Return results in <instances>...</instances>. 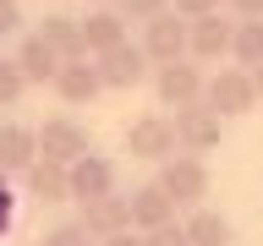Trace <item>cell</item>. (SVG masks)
<instances>
[{"label":"cell","mask_w":263,"mask_h":246,"mask_svg":"<svg viewBox=\"0 0 263 246\" xmlns=\"http://www.w3.org/2000/svg\"><path fill=\"white\" fill-rule=\"evenodd\" d=\"M176 208H197L203 197H209V170H203V159H186V153H176V159H164L159 180H154Z\"/></svg>","instance_id":"6da1fadb"},{"label":"cell","mask_w":263,"mask_h":246,"mask_svg":"<svg viewBox=\"0 0 263 246\" xmlns=\"http://www.w3.org/2000/svg\"><path fill=\"white\" fill-rule=\"evenodd\" d=\"M33 148L44 153V164H77L82 153H93V142H88V131L77 126V120H66V115H55V120H44V131H33Z\"/></svg>","instance_id":"7a4b0ae2"},{"label":"cell","mask_w":263,"mask_h":246,"mask_svg":"<svg viewBox=\"0 0 263 246\" xmlns=\"http://www.w3.org/2000/svg\"><path fill=\"white\" fill-rule=\"evenodd\" d=\"M176 148H186V159H197V153H209V148H219V115L197 98V104H181L176 110Z\"/></svg>","instance_id":"3957f363"},{"label":"cell","mask_w":263,"mask_h":246,"mask_svg":"<svg viewBox=\"0 0 263 246\" xmlns=\"http://www.w3.org/2000/svg\"><path fill=\"white\" fill-rule=\"evenodd\" d=\"M66 192L77 202H93V197H110L115 192V164L99 159V153H82L77 164H66Z\"/></svg>","instance_id":"277c9868"},{"label":"cell","mask_w":263,"mask_h":246,"mask_svg":"<svg viewBox=\"0 0 263 246\" xmlns=\"http://www.w3.org/2000/svg\"><path fill=\"white\" fill-rule=\"evenodd\" d=\"M203 104H209L214 115H247L258 104L252 77H247V71H219L214 82H203Z\"/></svg>","instance_id":"5b68a950"},{"label":"cell","mask_w":263,"mask_h":246,"mask_svg":"<svg viewBox=\"0 0 263 246\" xmlns=\"http://www.w3.org/2000/svg\"><path fill=\"white\" fill-rule=\"evenodd\" d=\"M126 153H132V159H154V164L176 159V126H170L164 115H148V120H137V126L126 131Z\"/></svg>","instance_id":"8992f818"},{"label":"cell","mask_w":263,"mask_h":246,"mask_svg":"<svg viewBox=\"0 0 263 246\" xmlns=\"http://www.w3.org/2000/svg\"><path fill=\"white\" fill-rule=\"evenodd\" d=\"M93 77H99V88H137V82L148 77V60H143V49L115 44V49H104V55H99Z\"/></svg>","instance_id":"52a82bcc"},{"label":"cell","mask_w":263,"mask_h":246,"mask_svg":"<svg viewBox=\"0 0 263 246\" xmlns=\"http://www.w3.org/2000/svg\"><path fill=\"white\" fill-rule=\"evenodd\" d=\"M181 55H186V22H176V11H159L148 22V33H143V60L170 66Z\"/></svg>","instance_id":"ba28073f"},{"label":"cell","mask_w":263,"mask_h":246,"mask_svg":"<svg viewBox=\"0 0 263 246\" xmlns=\"http://www.w3.org/2000/svg\"><path fill=\"white\" fill-rule=\"evenodd\" d=\"M230 38H236V22H225L219 11L186 22V49H192L197 60H219V55H230Z\"/></svg>","instance_id":"9c48e42d"},{"label":"cell","mask_w":263,"mask_h":246,"mask_svg":"<svg viewBox=\"0 0 263 246\" xmlns=\"http://www.w3.org/2000/svg\"><path fill=\"white\" fill-rule=\"evenodd\" d=\"M88 235H99V241H110V235H121V230H132V213H126V197H93V202H82V219H77Z\"/></svg>","instance_id":"30bf717a"},{"label":"cell","mask_w":263,"mask_h":246,"mask_svg":"<svg viewBox=\"0 0 263 246\" xmlns=\"http://www.w3.org/2000/svg\"><path fill=\"white\" fill-rule=\"evenodd\" d=\"M154 88H159V98H164V104H176V110L203 98V77H197V66H186V60L159 66V71H154Z\"/></svg>","instance_id":"8fae6325"},{"label":"cell","mask_w":263,"mask_h":246,"mask_svg":"<svg viewBox=\"0 0 263 246\" xmlns=\"http://www.w3.org/2000/svg\"><path fill=\"white\" fill-rule=\"evenodd\" d=\"M126 213H132V224H143V230H159V224H170L176 219V202L148 180V186H137V192L126 197Z\"/></svg>","instance_id":"7c38bea8"},{"label":"cell","mask_w":263,"mask_h":246,"mask_svg":"<svg viewBox=\"0 0 263 246\" xmlns=\"http://www.w3.org/2000/svg\"><path fill=\"white\" fill-rule=\"evenodd\" d=\"M77 33H82V49H93V55L126 44V22H121V11H93L88 22H77Z\"/></svg>","instance_id":"4fadbf2b"},{"label":"cell","mask_w":263,"mask_h":246,"mask_svg":"<svg viewBox=\"0 0 263 246\" xmlns=\"http://www.w3.org/2000/svg\"><path fill=\"white\" fill-rule=\"evenodd\" d=\"M55 93L66 98V104H93L99 98V77L88 60H66L61 71H55Z\"/></svg>","instance_id":"5bb4252c"},{"label":"cell","mask_w":263,"mask_h":246,"mask_svg":"<svg viewBox=\"0 0 263 246\" xmlns=\"http://www.w3.org/2000/svg\"><path fill=\"white\" fill-rule=\"evenodd\" d=\"M61 66H66V60L44 44V38H39V33H33L28 44H22V55H16V71H22V82H55V71H61Z\"/></svg>","instance_id":"9a60e30c"},{"label":"cell","mask_w":263,"mask_h":246,"mask_svg":"<svg viewBox=\"0 0 263 246\" xmlns=\"http://www.w3.org/2000/svg\"><path fill=\"white\" fill-rule=\"evenodd\" d=\"M39 38H44L61 60H88V49H82V33H77V16H44V28H39Z\"/></svg>","instance_id":"2e32d148"},{"label":"cell","mask_w":263,"mask_h":246,"mask_svg":"<svg viewBox=\"0 0 263 246\" xmlns=\"http://www.w3.org/2000/svg\"><path fill=\"white\" fill-rule=\"evenodd\" d=\"M186 246H230V219L225 213H209V208H192L186 219Z\"/></svg>","instance_id":"e0dca14e"},{"label":"cell","mask_w":263,"mask_h":246,"mask_svg":"<svg viewBox=\"0 0 263 246\" xmlns=\"http://www.w3.org/2000/svg\"><path fill=\"white\" fill-rule=\"evenodd\" d=\"M22 175H28V192L39 197V202H66V197H71V192H66V170H61V164L33 159Z\"/></svg>","instance_id":"ac0fdd59"},{"label":"cell","mask_w":263,"mask_h":246,"mask_svg":"<svg viewBox=\"0 0 263 246\" xmlns=\"http://www.w3.org/2000/svg\"><path fill=\"white\" fill-rule=\"evenodd\" d=\"M33 159H39L33 131L28 126H0V170H28Z\"/></svg>","instance_id":"d6986e66"},{"label":"cell","mask_w":263,"mask_h":246,"mask_svg":"<svg viewBox=\"0 0 263 246\" xmlns=\"http://www.w3.org/2000/svg\"><path fill=\"white\" fill-rule=\"evenodd\" d=\"M230 55L241 66H263V22H241L236 38H230Z\"/></svg>","instance_id":"ffe728a7"},{"label":"cell","mask_w":263,"mask_h":246,"mask_svg":"<svg viewBox=\"0 0 263 246\" xmlns=\"http://www.w3.org/2000/svg\"><path fill=\"white\" fill-rule=\"evenodd\" d=\"M22 88H28V82H22L16 60H0V104H16V98H22Z\"/></svg>","instance_id":"44dd1931"},{"label":"cell","mask_w":263,"mask_h":246,"mask_svg":"<svg viewBox=\"0 0 263 246\" xmlns=\"http://www.w3.org/2000/svg\"><path fill=\"white\" fill-rule=\"evenodd\" d=\"M44 246H93V235H88L82 224H55L44 235Z\"/></svg>","instance_id":"7402d4cb"},{"label":"cell","mask_w":263,"mask_h":246,"mask_svg":"<svg viewBox=\"0 0 263 246\" xmlns=\"http://www.w3.org/2000/svg\"><path fill=\"white\" fill-rule=\"evenodd\" d=\"M143 246H186V230L170 219V224H159V230H148L143 235Z\"/></svg>","instance_id":"603a6c76"},{"label":"cell","mask_w":263,"mask_h":246,"mask_svg":"<svg viewBox=\"0 0 263 246\" xmlns=\"http://www.w3.org/2000/svg\"><path fill=\"white\" fill-rule=\"evenodd\" d=\"M164 6H170V0H121V11H126V16H137V22H154Z\"/></svg>","instance_id":"cb8c5ba5"},{"label":"cell","mask_w":263,"mask_h":246,"mask_svg":"<svg viewBox=\"0 0 263 246\" xmlns=\"http://www.w3.org/2000/svg\"><path fill=\"white\" fill-rule=\"evenodd\" d=\"M176 11L197 22V16H214V11H219V0H176Z\"/></svg>","instance_id":"d4e9b609"},{"label":"cell","mask_w":263,"mask_h":246,"mask_svg":"<svg viewBox=\"0 0 263 246\" xmlns=\"http://www.w3.org/2000/svg\"><path fill=\"white\" fill-rule=\"evenodd\" d=\"M22 28V6L16 0H0V33H16Z\"/></svg>","instance_id":"484cf974"},{"label":"cell","mask_w":263,"mask_h":246,"mask_svg":"<svg viewBox=\"0 0 263 246\" xmlns=\"http://www.w3.org/2000/svg\"><path fill=\"white\" fill-rule=\"evenodd\" d=\"M99 246H143V241H137L132 230H121V235H110V241H99Z\"/></svg>","instance_id":"4316f807"},{"label":"cell","mask_w":263,"mask_h":246,"mask_svg":"<svg viewBox=\"0 0 263 246\" xmlns=\"http://www.w3.org/2000/svg\"><path fill=\"white\" fill-rule=\"evenodd\" d=\"M236 11L241 16H263V0H236Z\"/></svg>","instance_id":"83f0119b"},{"label":"cell","mask_w":263,"mask_h":246,"mask_svg":"<svg viewBox=\"0 0 263 246\" xmlns=\"http://www.w3.org/2000/svg\"><path fill=\"white\" fill-rule=\"evenodd\" d=\"M247 77H252V93L263 98V66H252V71H247Z\"/></svg>","instance_id":"f1b7e54d"},{"label":"cell","mask_w":263,"mask_h":246,"mask_svg":"<svg viewBox=\"0 0 263 246\" xmlns=\"http://www.w3.org/2000/svg\"><path fill=\"white\" fill-rule=\"evenodd\" d=\"M0 175H6V170H0Z\"/></svg>","instance_id":"f546056e"}]
</instances>
